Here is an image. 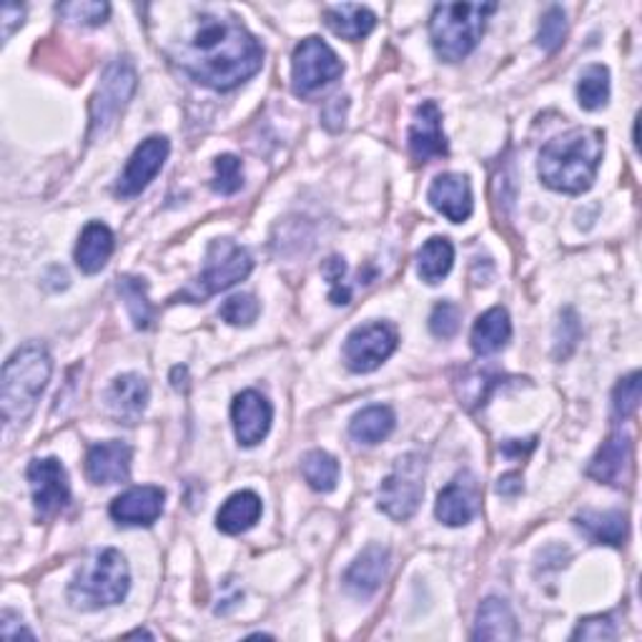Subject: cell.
<instances>
[{
  "label": "cell",
  "mask_w": 642,
  "mask_h": 642,
  "mask_svg": "<svg viewBox=\"0 0 642 642\" xmlns=\"http://www.w3.org/2000/svg\"><path fill=\"white\" fill-rule=\"evenodd\" d=\"M618 630L615 622H612L608 615H594V618H584L578 630L572 632V640H615Z\"/></svg>",
  "instance_id": "39"
},
{
  "label": "cell",
  "mask_w": 642,
  "mask_h": 642,
  "mask_svg": "<svg viewBox=\"0 0 642 642\" xmlns=\"http://www.w3.org/2000/svg\"><path fill=\"white\" fill-rule=\"evenodd\" d=\"M535 447V442H530V445L527 447H522V445H517V439H509V442H505L503 445V452L507 457H522L525 452H530Z\"/></svg>",
  "instance_id": "44"
},
{
  "label": "cell",
  "mask_w": 642,
  "mask_h": 642,
  "mask_svg": "<svg viewBox=\"0 0 642 642\" xmlns=\"http://www.w3.org/2000/svg\"><path fill=\"white\" fill-rule=\"evenodd\" d=\"M509 336H512V321H509L507 309L495 307L482 314L475 327H472V352L477 356H489L497 354L499 349H505Z\"/></svg>",
  "instance_id": "22"
},
{
  "label": "cell",
  "mask_w": 642,
  "mask_h": 642,
  "mask_svg": "<svg viewBox=\"0 0 642 642\" xmlns=\"http://www.w3.org/2000/svg\"><path fill=\"white\" fill-rule=\"evenodd\" d=\"M386 570H390V550L382 545H372L356 557L352 562V568L344 574L346 590L354 594V598H372V594L382 588V582L386 578Z\"/></svg>",
  "instance_id": "19"
},
{
  "label": "cell",
  "mask_w": 642,
  "mask_h": 642,
  "mask_svg": "<svg viewBox=\"0 0 642 642\" xmlns=\"http://www.w3.org/2000/svg\"><path fill=\"white\" fill-rule=\"evenodd\" d=\"M231 420L239 445L257 447L271 429L273 410L267 396L259 394L257 390H247L234 400Z\"/></svg>",
  "instance_id": "14"
},
{
  "label": "cell",
  "mask_w": 642,
  "mask_h": 642,
  "mask_svg": "<svg viewBox=\"0 0 642 642\" xmlns=\"http://www.w3.org/2000/svg\"><path fill=\"white\" fill-rule=\"evenodd\" d=\"M429 204L452 224H462L472 216L475 201H472V184L462 174H442L429 186Z\"/></svg>",
  "instance_id": "17"
},
{
  "label": "cell",
  "mask_w": 642,
  "mask_h": 642,
  "mask_svg": "<svg viewBox=\"0 0 642 642\" xmlns=\"http://www.w3.org/2000/svg\"><path fill=\"white\" fill-rule=\"evenodd\" d=\"M241 186H244L241 161L231 154L216 158L214 161V182H211L214 191L221 194V196H231L236 191H241Z\"/></svg>",
  "instance_id": "34"
},
{
  "label": "cell",
  "mask_w": 642,
  "mask_h": 642,
  "mask_svg": "<svg viewBox=\"0 0 642 642\" xmlns=\"http://www.w3.org/2000/svg\"><path fill=\"white\" fill-rule=\"evenodd\" d=\"M424 475H427V462H424V457L404 455L396 459L394 469L386 475L380 487L382 512L396 519V522H407L422 503Z\"/></svg>",
  "instance_id": "6"
},
{
  "label": "cell",
  "mask_w": 642,
  "mask_h": 642,
  "mask_svg": "<svg viewBox=\"0 0 642 642\" xmlns=\"http://www.w3.org/2000/svg\"><path fill=\"white\" fill-rule=\"evenodd\" d=\"M259 517H261V497L257 493L244 489V493L231 495L221 505L219 515H216V527L226 535H241L251 530V527L259 522Z\"/></svg>",
  "instance_id": "25"
},
{
  "label": "cell",
  "mask_w": 642,
  "mask_h": 642,
  "mask_svg": "<svg viewBox=\"0 0 642 642\" xmlns=\"http://www.w3.org/2000/svg\"><path fill=\"white\" fill-rule=\"evenodd\" d=\"M394 424L396 417L386 404H372V407L354 414L352 422H349V434L359 445H380L394 432Z\"/></svg>",
  "instance_id": "27"
},
{
  "label": "cell",
  "mask_w": 642,
  "mask_h": 642,
  "mask_svg": "<svg viewBox=\"0 0 642 642\" xmlns=\"http://www.w3.org/2000/svg\"><path fill=\"white\" fill-rule=\"evenodd\" d=\"M53 362L43 344H23L15 349L0 376V407L8 427L31 420L38 400L49 386Z\"/></svg>",
  "instance_id": "3"
},
{
  "label": "cell",
  "mask_w": 642,
  "mask_h": 642,
  "mask_svg": "<svg viewBox=\"0 0 642 642\" xmlns=\"http://www.w3.org/2000/svg\"><path fill=\"white\" fill-rule=\"evenodd\" d=\"M59 15H63L65 21L81 23V25H103L111 15L108 3H99V0H75V3H61Z\"/></svg>",
  "instance_id": "33"
},
{
  "label": "cell",
  "mask_w": 642,
  "mask_h": 642,
  "mask_svg": "<svg viewBox=\"0 0 642 642\" xmlns=\"http://www.w3.org/2000/svg\"><path fill=\"white\" fill-rule=\"evenodd\" d=\"M136 91V71L126 59L111 61L91 101V136H103L116 124Z\"/></svg>",
  "instance_id": "7"
},
{
  "label": "cell",
  "mask_w": 642,
  "mask_h": 642,
  "mask_svg": "<svg viewBox=\"0 0 642 642\" xmlns=\"http://www.w3.org/2000/svg\"><path fill=\"white\" fill-rule=\"evenodd\" d=\"M602 151H605L602 131L572 128L542 146L537 174L552 191L584 194L598 176Z\"/></svg>",
  "instance_id": "2"
},
{
  "label": "cell",
  "mask_w": 642,
  "mask_h": 642,
  "mask_svg": "<svg viewBox=\"0 0 642 642\" xmlns=\"http://www.w3.org/2000/svg\"><path fill=\"white\" fill-rule=\"evenodd\" d=\"M106 404L116 420L126 424L138 422L148 404V384L144 376L124 374L113 380L111 390L106 392Z\"/></svg>",
  "instance_id": "21"
},
{
  "label": "cell",
  "mask_w": 642,
  "mask_h": 642,
  "mask_svg": "<svg viewBox=\"0 0 642 642\" xmlns=\"http://www.w3.org/2000/svg\"><path fill=\"white\" fill-rule=\"evenodd\" d=\"M128 638H151L146 630H136V632H128Z\"/></svg>",
  "instance_id": "45"
},
{
  "label": "cell",
  "mask_w": 642,
  "mask_h": 642,
  "mask_svg": "<svg viewBox=\"0 0 642 642\" xmlns=\"http://www.w3.org/2000/svg\"><path fill=\"white\" fill-rule=\"evenodd\" d=\"M25 8L15 3H3V11H0V23H3V43L13 35L15 28L23 25Z\"/></svg>",
  "instance_id": "41"
},
{
  "label": "cell",
  "mask_w": 642,
  "mask_h": 642,
  "mask_svg": "<svg viewBox=\"0 0 642 642\" xmlns=\"http://www.w3.org/2000/svg\"><path fill=\"white\" fill-rule=\"evenodd\" d=\"M455 263V247L445 236H432L417 253V271L427 284H439Z\"/></svg>",
  "instance_id": "29"
},
{
  "label": "cell",
  "mask_w": 642,
  "mask_h": 642,
  "mask_svg": "<svg viewBox=\"0 0 642 642\" xmlns=\"http://www.w3.org/2000/svg\"><path fill=\"white\" fill-rule=\"evenodd\" d=\"M113 253V231L106 224L91 221L83 229L79 247H75V263L83 273H99L106 267Z\"/></svg>",
  "instance_id": "23"
},
{
  "label": "cell",
  "mask_w": 642,
  "mask_h": 642,
  "mask_svg": "<svg viewBox=\"0 0 642 642\" xmlns=\"http://www.w3.org/2000/svg\"><path fill=\"white\" fill-rule=\"evenodd\" d=\"M168 151H172V146H168V138L164 136L146 138L144 144L134 151V156L128 158L124 174H121L116 184V194L124 198H134L138 194H144L148 184L154 182L161 168H164Z\"/></svg>",
  "instance_id": "12"
},
{
  "label": "cell",
  "mask_w": 642,
  "mask_h": 642,
  "mask_svg": "<svg viewBox=\"0 0 642 642\" xmlns=\"http://www.w3.org/2000/svg\"><path fill=\"white\" fill-rule=\"evenodd\" d=\"M342 73L344 63L321 38H304L291 55V86L297 96H311L334 83Z\"/></svg>",
  "instance_id": "8"
},
{
  "label": "cell",
  "mask_w": 642,
  "mask_h": 642,
  "mask_svg": "<svg viewBox=\"0 0 642 642\" xmlns=\"http://www.w3.org/2000/svg\"><path fill=\"white\" fill-rule=\"evenodd\" d=\"M396 336L394 329L384 321H372V324L356 327L344 342V362L352 372L366 374L380 370V366L394 354Z\"/></svg>",
  "instance_id": "10"
},
{
  "label": "cell",
  "mask_w": 642,
  "mask_h": 642,
  "mask_svg": "<svg viewBox=\"0 0 642 642\" xmlns=\"http://www.w3.org/2000/svg\"><path fill=\"white\" fill-rule=\"evenodd\" d=\"M497 493L505 495V497L519 495V493H522V477H519V475H505L503 479H499Z\"/></svg>",
  "instance_id": "43"
},
{
  "label": "cell",
  "mask_w": 642,
  "mask_h": 642,
  "mask_svg": "<svg viewBox=\"0 0 642 642\" xmlns=\"http://www.w3.org/2000/svg\"><path fill=\"white\" fill-rule=\"evenodd\" d=\"M324 271H327L329 284H332V304H336V307L349 304V299H352V294H349L346 287H342V279H344V271H346L344 261L339 259V257H332V259L327 261Z\"/></svg>",
  "instance_id": "40"
},
{
  "label": "cell",
  "mask_w": 642,
  "mask_h": 642,
  "mask_svg": "<svg viewBox=\"0 0 642 642\" xmlns=\"http://www.w3.org/2000/svg\"><path fill=\"white\" fill-rule=\"evenodd\" d=\"M253 259L251 253L234 244L231 239H216L206 251V263L201 277H198V291L204 297L219 294V291L231 289L251 273Z\"/></svg>",
  "instance_id": "9"
},
{
  "label": "cell",
  "mask_w": 642,
  "mask_h": 642,
  "mask_svg": "<svg viewBox=\"0 0 642 642\" xmlns=\"http://www.w3.org/2000/svg\"><path fill=\"white\" fill-rule=\"evenodd\" d=\"M164 489L154 485L134 487L128 493L118 495L111 503V517L116 519L118 525L128 527H148L154 525L156 519L164 512Z\"/></svg>",
  "instance_id": "16"
},
{
  "label": "cell",
  "mask_w": 642,
  "mask_h": 642,
  "mask_svg": "<svg viewBox=\"0 0 642 642\" xmlns=\"http://www.w3.org/2000/svg\"><path fill=\"white\" fill-rule=\"evenodd\" d=\"M301 475L317 493H332L339 482V462L324 449H311L301 459Z\"/></svg>",
  "instance_id": "30"
},
{
  "label": "cell",
  "mask_w": 642,
  "mask_h": 642,
  "mask_svg": "<svg viewBox=\"0 0 642 642\" xmlns=\"http://www.w3.org/2000/svg\"><path fill=\"white\" fill-rule=\"evenodd\" d=\"M565 35H568V21H565V11L555 6L542 18L540 31H537V45H540L542 51L552 53L565 43Z\"/></svg>",
  "instance_id": "36"
},
{
  "label": "cell",
  "mask_w": 642,
  "mask_h": 642,
  "mask_svg": "<svg viewBox=\"0 0 642 642\" xmlns=\"http://www.w3.org/2000/svg\"><path fill=\"white\" fill-rule=\"evenodd\" d=\"M131 457H134V452L126 442H101L89 449L86 475L93 485H118V482L128 479Z\"/></svg>",
  "instance_id": "18"
},
{
  "label": "cell",
  "mask_w": 642,
  "mask_h": 642,
  "mask_svg": "<svg viewBox=\"0 0 642 642\" xmlns=\"http://www.w3.org/2000/svg\"><path fill=\"white\" fill-rule=\"evenodd\" d=\"M630 455H632V445H630L628 434L612 432L610 437L602 442V447L592 459V465L588 469L590 477H594L598 482H605V485L620 487L622 479L628 477Z\"/></svg>",
  "instance_id": "20"
},
{
  "label": "cell",
  "mask_w": 642,
  "mask_h": 642,
  "mask_svg": "<svg viewBox=\"0 0 642 642\" xmlns=\"http://www.w3.org/2000/svg\"><path fill=\"white\" fill-rule=\"evenodd\" d=\"M574 522L598 545H620L628 537V517L618 509H610V512L584 509L582 515L574 517Z\"/></svg>",
  "instance_id": "28"
},
{
  "label": "cell",
  "mask_w": 642,
  "mask_h": 642,
  "mask_svg": "<svg viewBox=\"0 0 642 642\" xmlns=\"http://www.w3.org/2000/svg\"><path fill=\"white\" fill-rule=\"evenodd\" d=\"M497 3H439L429 18L432 49L442 61L457 63L477 49Z\"/></svg>",
  "instance_id": "4"
},
{
  "label": "cell",
  "mask_w": 642,
  "mask_h": 642,
  "mask_svg": "<svg viewBox=\"0 0 642 642\" xmlns=\"http://www.w3.org/2000/svg\"><path fill=\"white\" fill-rule=\"evenodd\" d=\"M146 291L148 287L144 279L124 277L118 281V294L126 301V309L136 329H148L151 319H154V307H151Z\"/></svg>",
  "instance_id": "32"
},
{
  "label": "cell",
  "mask_w": 642,
  "mask_h": 642,
  "mask_svg": "<svg viewBox=\"0 0 642 642\" xmlns=\"http://www.w3.org/2000/svg\"><path fill=\"white\" fill-rule=\"evenodd\" d=\"M28 485H31L33 493L35 512L41 517L59 515L61 509L71 503L69 475H65L61 459L55 457L33 459L31 465H28Z\"/></svg>",
  "instance_id": "11"
},
{
  "label": "cell",
  "mask_w": 642,
  "mask_h": 642,
  "mask_svg": "<svg viewBox=\"0 0 642 642\" xmlns=\"http://www.w3.org/2000/svg\"><path fill=\"white\" fill-rule=\"evenodd\" d=\"M324 23L332 28V33L346 41H362L370 35L376 25V15L370 8L356 6V3H342V6H329L324 11Z\"/></svg>",
  "instance_id": "26"
},
{
  "label": "cell",
  "mask_w": 642,
  "mask_h": 642,
  "mask_svg": "<svg viewBox=\"0 0 642 642\" xmlns=\"http://www.w3.org/2000/svg\"><path fill=\"white\" fill-rule=\"evenodd\" d=\"M479 503L482 493L477 477L472 472H459L439 493L434 515L447 527H465L479 515Z\"/></svg>",
  "instance_id": "13"
},
{
  "label": "cell",
  "mask_w": 642,
  "mask_h": 642,
  "mask_svg": "<svg viewBox=\"0 0 642 642\" xmlns=\"http://www.w3.org/2000/svg\"><path fill=\"white\" fill-rule=\"evenodd\" d=\"M517 620L505 600L487 598L477 610V622L472 638L475 640H517Z\"/></svg>",
  "instance_id": "24"
},
{
  "label": "cell",
  "mask_w": 642,
  "mask_h": 642,
  "mask_svg": "<svg viewBox=\"0 0 642 642\" xmlns=\"http://www.w3.org/2000/svg\"><path fill=\"white\" fill-rule=\"evenodd\" d=\"M174 59L201 86L231 91L261 71L263 49L236 18L201 13Z\"/></svg>",
  "instance_id": "1"
},
{
  "label": "cell",
  "mask_w": 642,
  "mask_h": 642,
  "mask_svg": "<svg viewBox=\"0 0 642 642\" xmlns=\"http://www.w3.org/2000/svg\"><path fill=\"white\" fill-rule=\"evenodd\" d=\"M578 99L584 111H600L608 106L610 99V71L605 65L594 63L582 71L578 83Z\"/></svg>",
  "instance_id": "31"
},
{
  "label": "cell",
  "mask_w": 642,
  "mask_h": 642,
  "mask_svg": "<svg viewBox=\"0 0 642 642\" xmlns=\"http://www.w3.org/2000/svg\"><path fill=\"white\" fill-rule=\"evenodd\" d=\"M219 314L231 327H251L259 317V301L251 294H236L224 301Z\"/></svg>",
  "instance_id": "37"
},
{
  "label": "cell",
  "mask_w": 642,
  "mask_h": 642,
  "mask_svg": "<svg viewBox=\"0 0 642 642\" xmlns=\"http://www.w3.org/2000/svg\"><path fill=\"white\" fill-rule=\"evenodd\" d=\"M410 154L417 164H429L434 158L447 156V138L442 131V113L434 101L417 106L410 126Z\"/></svg>",
  "instance_id": "15"
},
{
  "label": "cell",
  "mask_w": 642,
  "mask_h": 642,
  "mask_svg": "<svg viewBox=\"0 0 642 642\" xmlns=\"http://www.w3.org/2000/svg\"><path fill=\"white\" fill-rule=\"evenodd\" d=\"M346 99H332L327 103V108H324V124L332 128V121H342V126H344V111H346Z\"/></svg>",
  "instance_id": "42"
},
{
  "label": "cell",
  "mask_w": 642,
  "mask_h": 642,
  "mask_svg": "<svg viewBox=\"0 0 642 642\" xmlns=\"http://www.w3.org/2000/svg\"><path fill=\"white\" fill-rule=\"evenodd\" d=\"M131 574L124 555L118 550H103L91 568L81 570L69 588L73 608L101 610L118 605L128 594Z\"/></svg>",
  "instance_id": "5"
},
{
  "label": "cell",
  "mask_w": 642,
  "mask_h": 642,
  "mask_svg": "<svg viewBox=\"0 0 642 642\" xmlns=\"http://www.w3.org/2000/svg\"><path fill=\"white\" fill-rule=\"evenodd\" d=\"M462 324V309L452 301H442V304L434 307L429 317V329L437 339H452L459 332Z\"/></svg>",
  "instance_id": "38"
},
{
  "label": "cell",
  "mask_w": 642,
  "mask_h": 642,
  "mask_svg": "<svg viewBox=\"0 0 642 642\" xmlns=\"http://www.w3.org/2000/svg\"><path fill=\"white\" fill-rule=\"evenodd\" d=\"M642 376L640 372L628 374L625 380H620L615 392H612V414L618 420H628L640 407V396H642Z\"/></svg>",
  "instance_id": "35"
}]
</instances>
